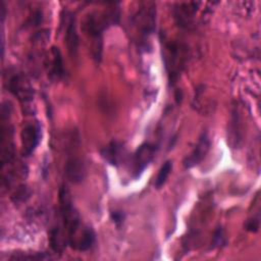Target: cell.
<instances>
[{"label": "cell", "mask_w": 261, "mask_h": 261, "mask_svg": "<svg viewBox=\"0 0 261 261\" xmlns=\"http://www.w3.org/2000/svg\"><path fill=\"white\" fill-rule=\"evenodd\" d=\"M106 25L102 19V16L96 13H89L84 21V31L90 41V49L93 59L96 62H100L103 52V31Z\"/></svg>", "instance_id": "obj_1"}, {"label": "cell", "mask_w": 261, "mask_h": 261, "mask_svg": "<svg viewBox=\"0 0 261 261\" xmlns=\"http://www.w3.org/2000/svg\"><path fill=\"white\" fill-rule=\"evenodd\" d=\"M164 62L165 67L170 76V81L174 82L178 73L185 66L187 58L186 48L176 42H169L164 47Z\"/></svg>", "instance_id": "obj_2"}, {"label": "cell", "mask_w": 261, "mask_h": 261, "mask_svg": "<svg viewBox=\"0 0 261 261\" xmlns=\"http://www.w3.org/2000/svg\"><path fill=\"white\" fill-rule=\"evenodd\" d=\"M155 15L156 9L154 4L148 3L144 7H142L137 12V15L134 17V24L137 29V32L140 33V37L143 40L148 39L149 35H151L154 32L156 18Z\"/></svg>", "instance_id": "obj_3"}, {"label": "cell", "mask_w": 261, "mask_h": 261, "mask_svg": "<svg viewBox=\"0 0 261 261\" xmlns=\"http://www.w3.org/2000/svg\"><path fill=\"white\" fill-rule=\"evenodd\" d=\"M157 147L151 143L142 144L135 152L133 157V173L134 177H139L146 167L155 157Z\"/></svg>", "instance_id": "obj_4"}, {"label": "cell", "mask_w": 261, "mask_h": 261, "mask_svg": "<svg viewBox=\"0 0 261 261\" xmlns=\"http://www.w3.org/2000/svg\"><path fill=\"white\" fill-rule=\"evenodd\" d=\"M41 126L39 122L28 123L20 133L21 152L23 156H30L34 153L41 141Z\"/></svg>", "instance_id": "obj_5"}, {"label": "cell", "mask_w": 261, "mask_h": 261, "mask_svg": "<svg viewBox=\"0 0 261 261\" xmlns=\"http://www.w3.org/2000/svg\"><path fill=\"white\" fill-rule=\"evenodd\" d=\"M210 149V140L207 133H202L197 144L195 145L193 151L185 157L184 159V167L189 169L196 165H198L206 156Z\"/></svg>", "instance_id": "obj_6"}, {"label": "cell", "mask_w": 261, "mask_h": 261, "mask_svg": "<svg viewBox=\"0 0 261 261\" xmlns=\"http://www.w3.org/2000/svg\"><path fill=\"white\" fill-rule=\"evenodd\" d=\"M8 89L19 101L27 103L33 99V88L30 82L20 74L13 75L8 83Z\"/></svg>", "instance_id": "obj_7"}, {"label": "cell", "mask_w": 261, "mask_h": 261, "mask_svg": "<svg viewBox=\"0 0 261 261\" xmlns=\"http://www.w3.org/2000/svg\"><path fill=\"white\" fill-rule=\"evenodd\" d=\"M243 141V126L240 111L237 107H233L229 120V126L227 129V142L231 148L240 147Z\"/></svg>", "instance_id": "obj_8"}, {"label": "cell", "mask_w": 261, "mask_h": 261, "mask_svg": "<svg viewBox=\"0 0 261 261\" xmlns=\"http://www.w3.org/2000/svg\"><path fill=\"white\" fill-rule=\"evenodd\" d=\"M86 165L80 157L72 156L67 159L65 163V174L72 184L82 182L86 177Z\"/></svg>", "instance_id": "obj_9"}, {"label": "cell", "mask_w": 261, "mask_h": 261, "mask_svg": "<svg viewBox=\"0 0 261 261\" xmlns=\"http://www.w3.org/2000/svg\"><path fill=\"white\" fill-rule=\"evenodd\" d=\"M100 154L102 158L109 164L113 166H118L123 160L125 150L122 143L112 141L100 151Z\"/></svg>", "instance_id": "obj_10"}, {"label": "cell", "mask_w": 261, "mask_h": 261, "mask_svg": "<svg viewBox=\"0 0 261 261\" xmlns=\"http://www.w3.org/2000/svg\"><path fill=\"white\" fill-rule=\"evenodd\" d=\"M65 43L68 50V53L71 57H75L79 51V35L76 31L75 25V18L72 14L69 15L67 24H66V31H65Z\"/></svg>", "instance_id": "obj_11"}, {"label": "cell", "mask_w": 261, "mask_h": 261, "mask_svg": "<svg viewBox=\"0 0 261 261\" xmlns=\"http://www.w3.org/2000/svg\"><path fill=\"white\" fill-rule=\"evenodd\" d=\"M196 11H197V3L195 2L178 4V8H175V12H174V17L178 25L181 28L190 27Z\"/></svg>", "instance_id": "obj_12"}, {"label": "cell", "mask_w": 261, "mask_h": 261, "mask_svg": "<svg viewBox=\"0 0 261 261\" xmlns=\"http://www.w3.org/2000/svg\"><path fill=\"white\" fill-rule=\"evenodd\" d=\"M51 56L50 75L56 80H60L64 76V65L59 48L53 46L51 49Z\"/></svg>", "instance_id": "obj_13"}, {"label": "cell", "mask_w": 261, "mask_h": 261, "mask_svg": "<svg viewBox=\"0 0 261 261\" xmlns=\"http://www.w3.org/2000/svg\"><path fill=\"white\" fill-rule=\"evenodd\" d=\"M95 242H96L95 231L93 230V228H91L89 226H86L83 233L81 234L77 243H76L75 250L87 251V250H89L93 247Z\"/></svg>", "instance_id": "obj_14"}, {"label": "cell", "mask_w": 261, "mask_h": 261, "mask_svg": "<svg viewBox=\"0 0 261 261\" xmlns=\"http://www.w3.org/2000/svg\"><path fill=\"white\" fill-rule=\"evenodd\" d=\"M50 244L51 248L55 252H61L65 245V237H63L62 231L59 227H54L50 233Z\"/></svg>", "instance_id": "obj_15"}, {"label": "cell", "mask_w": 261, "mask_h": 261, "mask_svg": "<svg viewBox=\"0 0 261 261\" xmlns=\"http://www.w3.org/2000/svg\"><path fill=\"white\" fill-rule=\"evenodd\" d=\"M171 169H172V161H170V160L165 161L163 163V165L161 166V168L159 169V172L155 179V187L157 189H160L166 182V180L171 172Z\"/></svg>", "instance_id": "obj_16"}, {"label": "cell", "mask_w": 261, "mask_h": 261, "mask_svg": "<svg viewBox=\"0 0 261 261\" xmlns=\"http://www.w3.org/2000/svg\"><path fill=\"white\" fill-rule=\"evenodd\" d=\"M30 196H31V190L25 186H19L11 196V200L15 204H18V203L24 202L28 198H30Z\"/></svg>", "instance_id": "obj_17"}, {"label": "cell", "mask_w": 261, "mask_h": 261, "mask_svg": "<svg viewBox=\"0 0 261 261\" xmlns=\"http://www.w3.org/2000/svg\"><path fill=\"white\" fill-rule=\"evenodd\" d=\"M212 248H219V247H223L226 245V239H225V234L224 231L221 227H217L213 233L212 237Z\"/></svg>", "instance_id": "obj_18"}, {"label": "cell", "mask_w": 261, "mask_h": 261, "mask_svg": "<svg viewBox=\"0 0 261 261\" xmlns=\"http://www.w3.org/2000/svg\"><path fill=\"white\" fill-rule=\"evenodd\" d=\"M259 224H260L259 216H256V217H253V218H250L247 220V222L245 224V228L248 231L257 232L259 230Z\"/></svg>", "instance_id": "obj_19"}, {"label": "cell", "mask_w": 261, "mask_h": 261, "mask_svg": "<svg viewBox=\"0 0 261 261\" xmlns=\"http://www.w3.org/2000/svg\"><path fill=\"white\" fill-rule=\"evenodd\" d=\"M111 219L117 226H119L124 220V214L121 211H113L111 213Z\"/></svg>", "instance_id": "obj_20"}]
</instances>
